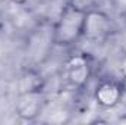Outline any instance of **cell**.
Segmentation results:
<instances>
[{"instance_id": "7", "label": "cell", "mask_w": 126, "mask_h": 125, "mask_svg": "<svg viewBox=\"0 0 126 125\" xmlns=\"http://www.w3.org/2000/svg\"><path fill=\"white\" fill-rule=\"evenodd\" d=\"M120 72L126 77V52L123 55V58H122V61H120Z\"/></svg>"}, {"instance_id": "1", "label": "cell", "mask_w": 126, "mask_h": 125, "mask_svg": "<svg viewBox=\"0 0 126 125\" xmlns=\"http://www.w3.org/2000/svg\"><path fill=\"white\" fill-rule=\"evenodd\" d=\"M84 16H85L84 12L66 3L53 28V43L59 47L75 46L82 38Z\"/></svg>"}, {"instance_id": "8", "label": "cell", "mask_w": 126, "mask_h": 125, "mask_svg": "<svg viewBox=\"0 0 126 125\" xmlns=\"http://www.w3.org/2000/svg\"><path fill=\"white\" fill-rule=\"evenodd\" d=\"M9 1H12V3L16 4V6H24V4H27L30 0H9Z\"/></svg>"}, {"instance_id": "4", "label": "cell", "mask_w": 126, "mask_h": 125, "mask_svg": "<svg viewBox=\"0 0 126 125\" xmlns=\"http://www.w3.org/2000/svg\"><path fill=\"white\" fill-rule=\"evenodd\" d=\"M125 96V87L120 81L113 78H104L95 85L93 97L98 107L101 109H114L120 104Z\"/></svg>"}, {"instance_id": "2", "label": "cell", "mask_w": 126, "mask_h": 125, "mask_svg": "<svg viewBox=\"0 0 126 125\" xmlns=\"http://www.w3.org/2000/svg\"><path fill=\"white\" fill-rule=\"evenodd\" d=\"M93 75V59L85 52H73L63 63V78L73 90L84 88Z\"/></svg>"}, {"instance_id": "3", "label": "cell", "mask_w": 126, "mask_h": 125, "mask_svg": "<svg viewBox=\"0 0 126 125\" xmlns=\"http://www.w3.org/2000/svg\"><path fill=\"white\" fill-rule=\"evenodd\" d=\"M116 31L113 18L104 10L95 7L85 12L82 38L88 41H104Z\"/></svg>"}, {"instance_id": "5", "label": "cell", "mask_w": 126, "mask_h": 125, "mask_svg": "<svg viewBox=\"0 0 126 125\" xmlns=\"http://www.w3.org/2000/svg\"><path fill=\"white\" fill-rule=\"evenodd\" d=\"M41 91H30V93H21L19 102L16 104V115L25 121L35 119L41 112Z\"/></svg>"}, {"instance_id": "6", "label": "cell", "mask_w": 126, "mask_h": 125, "mask_svg": "<svg viewBox=\"0 0 126 125\" xmlns=\"http://www.w3.org/2000/svg\"><path fill=\"white\" fill-rule=\"evenodd\" d=\"M100 1L101 0H67L66 3L69 6H72V7H75V9H78V10H81V12L85 13V12H88L91 9L98 7Z\"/></svg>"}]
</instances>
